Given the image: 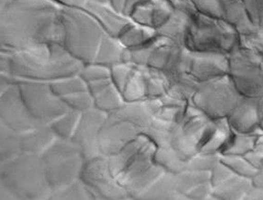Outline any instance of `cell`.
<instances>
[{
  "label": "cell",
  "mask_w": 263,
  "mask_h": 200,
  "mask_svg": "<svg viewBox=\"0 0 263 200\" xmlns=\"http://www.w3.org/2000/svg\"><path fill=\"white\" fill-rule=\"evenodd\" d=\"M85 9L101 24L105 31L108 32L110 37L119 38L131 25L129 20L122 16V14L115 11L110 6L89 3L85 6Z\"/></svg>",
  "instance_id": "cell-11"
},
{
  "label": "cell",
  "mask_w": 263,
  "mask_h": 200,
  "mask_svg": "<svg viewBox=\"0 0 263 200\" xmlns=\"http://www.w3.org/2000/svg\"><path fill=\"white\" fill-rule=\"evenodd\" d=\"M233 132L234 131L230 128L227 118L214 120L211 134L200 154L220 155L221 151L230 139Z\"/></svg>",
  "instance_id": "cell-15"
},
{
  "label": "cell",
  "mask_w": 263,
  "mask_h": 200,
  "mask_svg": "<svg viewBox=\"0 0 263 200\" xmlns=\"http://www.w3.org/2000/svg\"><path fill=\"white\" fill-rule=\"evenodd\" d=\"M220 161L230 168L235 175L252 179L256 174V167L245 156H220Z\"/></svg>",
  "instance_id": "cell-19"
},
{
  "label": "cell",
  "mask_w": 263,
  "mask_h": 200,
  "mask_svg": "<svg viewBox=\"0 0 263 200\" xmlns=\"http://www.w3.org/2000/svg\"><path fill=\"white\" fill-rule=\"evenodd\" d=\"M1 42L14 52L63 43L62 9L49 1L22 0L1 10Z\"/></svg>",
  "instance_id": "cell-1"
},
{
  "label": "cell",
  "mask_w": 263,
  "mask_h": 200,
  "mask_svg": "<svg viewBox=\"0 0 263 200\" xmlns=\"http://www.w3.org/2000/svg\"><path fill=\"white\" fill-rule=\"evenodd\" d=\"M240 45L263 58V28H257L253 33L241 37Z\"/></svg>",
  "instance_id": "cell-21"
},
{
  "label": "cell",
  "mask_w": 263,
  "mask_h": 200,
  "mask_svg": "<svg viewBox=\"0 0 263 200\" xmlns=\"http://www.w3.org/2000/svg\"><path fill=\"white\" fill-rule=\"evenodd\" d=\"M247 13L256 28H263V0H243Z\"/></svg>",
  "instance_id": "cell-22"
},
{
  "label": "cell",
  "mask_w": 263,
  "mask_h": 200,
  "mask_svg": "<svg viewBox=\"0 0 263 200\" xmlns=\"http://www.w3.org/2000/svg\"><path fill=\"white\" fill-rule=\"evenodd\" d=\"M172 12L173 8L166 0H152L135 8L130 17L139 26L157 31L169 19Z\"/></svg>",
  "instance_id": "cell-10"
},
{
  "label": "cell",
  "mask_w": 263,
  "mask_h": 200,
  "mask_svg": "<svg viewBox=\"0 0 263 200\" xmlns=\"http://www.w3.org/2000/svg\"><path fill=\"white\" fill-rule=\"evenodd\" d=\"M242 97L226 75L199 83L190 103L212 120H218L228 118Z\"/></svg>",
  "instance_id": "cell-5"
},
{
  "label": "cell",
  "mask_w": 263,
  "mask_h": 200,
  "mask_svg": "<svg viewBox=\"0 0 263 200\" xmlns=\"http://www.w3.org/2000/svg\"><path fill=\"white\" fill-rule=\"evenodd\" d=\"M250 162L252 163L256 169L263 167V132L259 134L258 139L256 140V144L247 156H245Z\"/></svg>",
  "instance_id": "cell-24"
},
{
  "label": "cell",
  "mask_w": 263,
  "mask_h": 200,
  "mask_svg": "<svg viewBox=\"0 0 263 200\" xmlns=\"http://www.w3.org/2000/svg\"><path fill=\"white\" fill-rule=\"evenodd\" d=\"M261 111L262 95L256 97H243L227 120L234 132H256L260 130Z\"/></svg>",
  "instance_id": "cell-9"
},
{
  "label": "cell",
  "mask_w": 263,
  "mask_h": 200,
  "mask_svg": "<svg viewBox=\"0 0 263 200\" xmlns=\"http://www.w3.org/2000/svg\"><path fill=\"white\" fill-rule=\"evenodd\" d=\"M233 175L235 174L227 166L221 162L219 160V162L214 166V168L210 172V183L212 186L214 188L218 186L223 181L232 177Z\"/></svg>",
  "instance_id": "cell-23"
},
{
  "label": "cell",
  "mask_w": 263,
  "mask_h": 200,
  "mask_svg": "<svg viewBox=\"0 0 263 200\" xmlns=\"http://www.w3.org/2000/svg\"><path fill=\"white\" fill-rule=\"evenodd\" d=\"M228 76L245 97L263 95V58L239 45L228 55Z\"/></svg>",
  "instance_id": "cell-6"
},
{
  "label": "cell",
  "mask_w": 263,
  "mask_h": 200,
  "mask_svg": "<svg viewBox=\"0 0 263 200\" xmlns=\"http://www.w3.org/2000/svg\"><path fill=\"white\" fill-rule=\"evenodd\" d=\"M22 96L27 108L35 118L39 120L52 119L66 111L65 105H62L59 98H55L49 88L43 84H22L21 85Z\"/></svg>",
  "instance_id": "cell-7"
},
{
  "label": "cell",
  "mask_w": 263,
  "mask_h": 200,
  "mask_svg": "<svg viewBox=\"0 0 263 200\" xmlns=\"http://www.w3.org/2000/svg\"><path fill=\"white\" fill-rule=\"evenodd\" d=\"M194 15L181 10H173L169 19L160 28L158 29V35L173 43L185 46L188 31Z\"/></svg>",
  "instance_id": "cell-12"
},
{
  "label": "cell",
  "mask_w": 263,
  "mask_h": 200,
  "mask_svg": "<svg viewBox=\"0 0 263 200\" xmlns=\"http://www.w3.org/2000/svg\"><path fill=\"white\" fill-rule=\"evenodd\" d=\"M157 31L143 26L130 25L118 38L123 47L137 49L153 42L158 37Z\"/></svg>",
  "instance_id": "cell-17"
},
{
  "label": "cell",
  "mask_w": 263,
  "mask_h": 200,
  "mask_svg": "<svg viewBox=\"0 0 263 200\" xmlns=\"http://www.w3.org/2000/svg\"><path fill=\"white\" fill-rule=\"evenodd\" d=\"M244 199L263 200V189H256L252 186L247 192V195L245 196Z\"/></svg>",
  "instance_id": "cell-26"
},
{
  "label": "cell",
  "mask_w": 263,
  "mask_h": 200,
  "mask_svg": "<svg viewBox=\"0 0 263 200\" xmlns=\"http://www.w3.org/2000/svg\"><path fill=\"white\" fill-rule=\"evenodd\" d=\"M61 21L62 45L83 64L95 62L99 47L106 37L101 24L89 12L73 7L62 10Z\"/></svg>",
  "instance_id": "cell-3"
},
{
  "label": "cell",
  "mask_w": 263,
  "mask_h": 200,
  "mask_svg": "<svg viewBox=\"0 0 263 200\" xmlns=\"http://www.w3.org/2000/svg\"><path fill=\"white\" fill-rule=\"evenodd\" d=\"M252 186L256 189H263V167L256 171V174L251 179Z\"/></svg>",
  "instance_id": "cell-27"
},
{
  "label": "cell",
  "mask_w": 263,
  "mask_h": 200,
  "mask_svg": "<svg viewBox=\"0 0 263 200\" xmlns=\"http://www.w3.org/2000/svg\"><path fill=\"white\" fill-rule=\"evenodd\" d=\"M240 44V35L224 20L197 13L193 17L185 47L193 52L228 56Z\"/></svg>",
  "instance_id": "cell-4"
},
{
  "label": "cell",
  "mask_w": 263,
  "mask_h": 200,
  "mask_svg": "<svg viewBox=\"0 0 263 200\" xmlns=\"http://www.w3.org/2000/svg\"><path fill=\"white\" fill-rule=\"evenodd\" d=\"M5 62L14 75L29 78L59 79L73 76L83 68L82 62L57 43L5 54Z\"/></svg>",
  "instance_id": "cell-2"
},
{
  "label": "cell",
  "mask_w": 263,
  "mask_h": 200,
  "mask_svg": "<svg viewBox=\"0 0 263 200\" xmlns=\"http://www.w3.org/2000/svg\"><path fill=\"white\" fill-rule=\"evenodd\" d=\"M222 19L232 26L240 38L253 33L257 29L247 13L243 0H238L223 5Z\"/></svg>",
  "instance_id": "cell-13"
},
{
  "label": "cell",
  "mask_w": 263,
  "mask_h": 200,
  "mask_svg": "<svg viewBox=\"0 0 263 200\" xmlns=\"http://www.w3.org/2000/svg\"><path fill=\"white\" fill-rule=\"evenodd\" d=\"M104 66H90L89 68H86L82 71V77L84 80H101V79L108 78L110 72L106 68H103Z\"/></svg>",
  "instance_id": "cell-25"
},
{
  "label": "cell",
  "mask_w": 263,
  "mask_h": 200,
  "mask_svg": "<svg viewBox=\"0 0 263 200\" xmlns=\"http://www.w3.org/2000/svg\"><path fill=\"white\" fill-rule=\"evenodd\" d=\"M260 132L261 130L249 134L233 132L221 151L220 156H247L255 147Z\"/></svg>",
  "instance_id": "cell-16"
},
{
  "label": "cell",
  "mask_w": 263,
  "mask_h": 200,
  "mask_svg": "<svg viewBox=\"0 0 263 200\" xmlns=\"http://www.w3.org/2000/svg\"><path fill=\"white\" fill-rule=\"evenodd\" d=\"M260 130L263 132V95H262V111H261V122H260Z\"/></svg>",
  "instance_id": "cell-28"
},
{
  "label": "cell",
  "mask_w": 263,
  "mask_h": 200,
  "mask_svg": "<svg viewBox=\"0 0 263 200\" xmlns=\"http://www.w3.org/2000/svg\"><path fill=\"white\" fill-rule=\"evenodd\" d=\"M223 5H226V4H229V3L235 2V1H238V0H219Z\"/></svg>",
  "instance_id": "cell-29"
},
{
  "label": "cell",
  "mask_w": 263,
  "mask_h": 200,
  "mask_svg": "<svg viewBox=\"0 0 263 200\" xmlns=\"http://www.w3.org/2000/svg\"><path fill=\"white\" fill-rule=\"evenodd\" d=\"M123 45L111 37H105L99 47L95 63L100 64H117L124 59Z\"/></svg>",
  "instance_id": "cell-18"
},
{
  "label": "cell",
  "mask_w": 263,
  "mask_h": 200,
  "mask_svg": "<svg viewBox=\"0 0 263 200\" xmlns=\"http://www.w3.org/2000/svg\"><path fill=\"white\" fill-rule=\"evenodd\" d=\"M197 14L214 18H222L223 5L219 0H189Z\"/></svg>",
  "instance_id": "cell-20"
},
{
  "label": "cell",
  "mask_w": 263,
  "mask_h": 200,
  "mask_svg": "<svg viewBox=\"0 0 263 200\" xmlns=\"http://www.w3.org/2000/svg\"><path fill=\"white\" fill-rule=\"evenodd\" d=\"M251 188V179L233 175L222 184L214 187L212 195L219 200H242Z\"/></svg>",
  "instance_id": "cell-14"
},
{
  "label": "cell",
  "mask_w": 263,
  "mask_h": 200,
  "mask_svg": "<svg viewBox=\"0 0 263 200\" xmlns=\"http://www.w3.org/2000/svg\"><path fill=\"white\" fill-rule=\"evenodd\" d=\"M228 72L227 55L193 52L190 50L188 75L197 83L219 78L228 75Z\"/></svg>",
  "instance_id": "cell-8"
}]
</instances>
